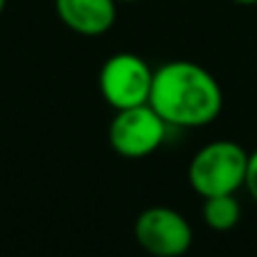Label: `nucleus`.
<instances>
[{
  "label": "nucleus",
  "mask_w": 257,
  "mask_h": 257,
  "mask_svg": "<svg viewBox=\"0 0 257 257\" xmlns=\"http://www.w3.org/2000/svg\"><path fill=\"white\" fill-rule=\"evenodd\" d=\"M117 3H138V0H117Z\"/></svg>",
  "instance_id": "9b49d317"
},
{
  "label": "nucleus",
  "mask_w": 257,
  "mask_h": 257,
  "mask_svg": "<svg viewBox=\"0 0 257 257\" xmlns=\"http://www.w3.org/2000/svg\"><path fill=\"white\" fill-rule=\"evenodd\" d=\"M149 106L174 128H201L221 115L223 90L203 66L176 59L154 70Z\"/></svg>",
  "instance_id": "f257e3e1"
},
{
  "label": "nucleus",
  "mask_w": 257,
  "mask_h": 257,
  "mask_svg": "<svg viewBox=\"0 0 257 257\" xmlns=\"http://www.w3.org/2000/svg\"><path fill=\"white\" fill-rule=\"evenodd\" d=\"M5 5H7V0H0V14L5 12Z\"/></svg>",
  "instance_id": "9d476101"
},
{
  "label": "nucleus",
  "mask_w": 257,
  "mask_h": 257,
  "mask_svg": "<svg viewBox=\"0 0 257 257\" xmlns=\"http://www.w3.org/2000/svg\"><path fill=\"white\" fill-rule=\"evenodd\" d=\"M205 226L214 232H228L239 223L241 219V205L235 194H217L203 199V210H201Z\"/></svg>",
  "instance_id": "0eeeda50"
},
{
  "label": "nucleus",
  "mask_w": 257,
  "mask_h": 257,
  "mask_svg": "<svg viewBox=\"0 0 257 257\" xmlns=\"http://www.w3.org/2000/svg\"><path fill=\"white\" fill-rule=\"evenodd\" d=\"M248 151L235 140H214L203 145L187 165V183L201 196L237 194L244 187Z\"/></svg>",
  "instance_id": "f03ea898"
},
{
  "label": "nucleus",
  "mask_w": 257,
  "mask_h": 257,
  "mask_svg": "<svg viewBox=\"0 0 257 257\" xmlns=\"http://www.w3.org/2000/svg\"><path fill=\"white\" fill-rule=\"evenodd\" d=\"M167 128L169 124L149 104L122 108L108 124V145L122 158L140 160L163 147Z\"/></svg>",
  "instance_id": "20e7f679"
},
{
  "label": "nucleus",
  "mask_w": 257,
  "mask_h": 257,
  "mask_svg": "<svg viewBox=\"0 0 257 257\" xmlns=\"http://www.w3.org/2000/svg\"><path fill=\"white\" fill-rule=\"evenodd\" d=\"M57 16L79 36H102L115 25L117 0H54Z\"/></svg>",
  "instance_id": "423d86ee"
},
{
  "label": "nucleus",
  "mask_w": 257,
  "mask_h": 257,
  "mask_svg": "<svg viewBox=\"0 0 257 257\" xmlns=\"http://www.w3.org/2000/svg\"><path fill=\"white\" fill-rule=\"evenodd\" d=\"M133 237L145 253L154 257H181L192 248L194 230L178 210L151 205L138 214Z\"/></svg>",
  "instance_id": "39448f33"
},
{
  "label": "nucleus",
  "mask_w": 257,
  "mask_h": 257,
  "mask_svg": "<svg viewBox=\"0 0 257 257\" xmlns=\"http://www.w3.org/2000/svg\"><path fill=\"white\" fill-rule=\"evenodd\" d=\"M151 81H154L151 66L140 54L133 52L111 54L102 63L97 75L99 95L113 111L149 104Z\"/></svg>",
  "instance_id": "7ed1b4c3"
},
{
  "label": "nucleus",
  "mask_w": 257,
  "mask_h": 257,
  "mask_svg": "<svg viewBox=\"0 0 257 257\" xmlns=\"http://www.w3.org/2000/svg\"><path fill=\"white\" fill-rule=\"evenodd\" d=\"M232 3H237V5H246V7H250V5H257V0H232Z\"/></svg>",
  "instance_id": "1a4fd4ad"
},
{
  "label": "nucleus",
  "mask_w": 257,
  "mask_h": 257,
  "mask_svg": "<svg viewBox=\"0 0 257 257\" xmlns=\"http://www.w3.org/2000/svg\"><path fill=\"white\" fill-rule=\"evenodd\" d=\"M244 187L248 190V194L253 196V201L257 203V149L248 154V167H246Z\"/></svg>",
  "instance_id": "6e6552de"
}]
</instances>
